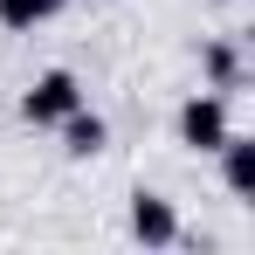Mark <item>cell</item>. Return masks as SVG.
<instances>
[{
	"label": "cell",
	"mask_w": 255,
	"mask_h": 255,
	"mask_svg": "<svg viewBox=\"0 0 255 255\" xmlns=\"http://www.w3.org/2000/svg\"><path fill=\"white\" fill-rule=\"evenodd\" d=\"M83 104V76L76 69H42L35 83L21 90V125H35V131H55L69 111Z\"/></svg>",
	"instance_id": "obj_1"
},
{
	"label": "cell",
	"mask_w": 255,
	"mask_h": 255,
	"mask_svg": "<svg viewBox=\"0 0 255 255\" xmlns=\"http://www.w3.org/2000/svg\"><path fill=\"white\" fill-rule=\"evenodd\" d=\"M172 131H179V145H186V152H214V145L235 131V125H228V90H193V97L179 104Z\"/></svg>",
	"instance_id": "obj_2"
},
{
	"label": "cell",
	"mask_w": 255,
	"mask_h": 255,
	"mask_svg": "<svg viewBox=\"0 0 255 255\" xmlns=\"http://www.w3.org/2000/svg\"><path fill=\"white\" fill-rule=\"evenodd\" d=\"M131 242H138V249H172V242H179V214H172V200L166 193H145V186H138V193H131Z\"/></svg>",
	"instance_id": "obj_3"
},
{
	"label": "cell",
	"mask_w": 255,
	"mask_h": 255,
	"mask_svg": "<svg viewBox=\"0 0 255 255\" xmlns=\"http://www.w3.org/2000/svg\"><path fill=\"white\" fill-rule=\"evenodd\" d=\"M214 159H221L228 193H235V200H255V138L249 131H228V138L214 145Z\"/></svg>",
	"instance_id": "obj_4"
},
{
	"label": "cell",
	"mask_w": 255,
	"mask_h": 255,
	"mask_svg": "<svg viewBox=\"0 0 255 255\" xmlns=\"http://www.w3.org/2000/svg\"><path fill=\"white\" fill-rule=\"evenodd\" d=\"M55 131H62V152H69V159H97V152L111 145V125H104L90 104H76V111H69Z\"/></svg>",
	"instance_id": "obj_5"
},
{
	"label": "cell",
	"mask_w": 255,
	"mask_h": 255,
	"mask_svg": "<svg viewBox=\"0 0 255 255\" xmlns=\"http://www.w3.org/2000/svg\"><path fill=\"white\" fill-rule=\"evenodd\" d=\"M200 69H207V90H242V55H235V42H200Z\"/></svg>",
	"instance_id": "obj_6"
},
{
	"label": "cell",
	"mask_w": 255,
	"mask_h": 255,
	"mask_svg": "<svg viewBox=\"0 0 255 255\" xmlns=\"http://www.w3.org/2000/svg\"><path fill=\"white\" fill-rule=\"evenodd\" d=\"M55 14H62V0H0V28H7V35H35Z\"/></svg>",
	"instance_id": "obj_7"
},
{
	"label": "cell",
	"mask_w": 255,
	"mask_h": 255,
	"mask_svg": "<svg viewBox=\"0 0 255 255\" xmlns=\"http://www.w3.org/2000/svg\"><path fill=\"white\" fill-rule=\"evenodd\" d=\"M221 7H228V0H221Z\"/></svg>",
	"instance_id": "obj_8"
}]
</instances>
